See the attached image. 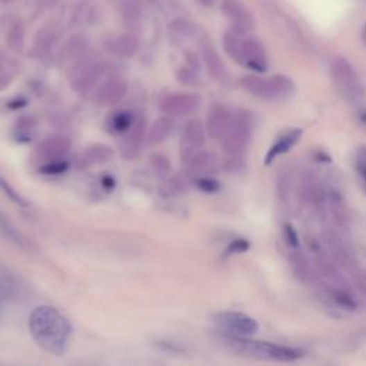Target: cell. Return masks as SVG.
Wrapping results in <instances>:
<instances>
[{
	"label": "cell",
	"instance_id": "1",
	"mask_svg": "<svg viewBox=\"0 0 366 366\" xmlns=\"http://www.w3.org/2000/svg\"><path fill=\"white\" fill-rule=\"evenodd\" d=\"M29 331L37 345L52 355H63L72 336V325L53 306H37L29 316Z\"/></svg>",
	"mask_w": 366,
	"mask_h": 366
},
{
	"label": "cell",
	"instance_id": "2",
	"mask_svg": "<svg viewBox=\"0 0 366 366\" xmlns=\"http://www.w3.org/2000/svg\"><path fill=\"white\" fill-rule=\"evenodd\" d=\"M220 339L229 351L243 358L259 360L295 362L304 356L299 349L266 340H256L252 339L250 336H234L220 333Z\"/></svg>",
	"mask_w": 366,
	"mask_h": 366
},
{
	"label": "cell",
	"instance_id": "3",
	"mask_svg": "<svg viewBox=\"0 0 366 366\" xmlns=\"http://www.w3.org/2000/svg\"><path fill=\"white\" fill-rule=\"evenodd\" d=\"M255 129V116L247 109H239L232 119V125L222 139V149L227 157H242L247 152Z\"/></svg>",
	"mask_w": 366,
	"mask_h": 366
},
{
	"label": "cell",
	"instance_id": "4",
	"mask_svg": "<svg viewBox=\"0 0 366 366\" xmlns=\"http://www.w3.org/2000/svg\"><path fill=\"white\" fill-rule=\"evenodd\" d=\"M331 76L340 94L351 103H359L365 98V87L355 67L345 58L331 62Z\"/></svg>",
	"mask_w": 366,
	"mask_h": 366
},
{
	"label": "cell",
	"instance_id": "5",
	"mask_svg": "<svg viewBox=\"0 0 366 366\" xmlns=\"http://www.w3.org/2000/svg\"><path fill=\"white\" fill-rule=\"evenodd\" d=\"M322 242L329 258L339 266V269L352 273L359 268L355 254L349 247V245L343 241L336 227L325 229L322 234Z\"/></svg>",
	"mask_w": 366,
	"mask_h": 366
},
{
	"label": "cell",
	"instance_id": "6",
	"mask_svg": "<svg viewBox=\"0 0 366 366\" xmlns=\"http://www.w3.org/2000/svg\"><path fill=\"white\" fill-rule=\"evenodd\" d=\"M214 322L223 335L254 336L259 331L258 320L243 312H219L214 316Z\"/></svg>",
	"mask_w": 366,
	"mask_h": 366
},
{
	"label": "cell",
	"instance_id": "7",
	"mask_svg": "<svg viewBox=\"0 0 366 366\" xmlns=\"http://www.w3.org/2000/svg\"><path fill=\"white\" fill-rule=\"evenodd\" d=\"M304 203L313 211L319 219H328L326 216V188L320 185L319 179L312 173L306 172L299 180V188H297Z\"/></svg>",
	"mask_w": 366,
	"mask_h": 366
},
{
	"label": "cell",
	"instance_id": "8",
	"mask_svg": "<svg viewBox=\"0 0 366 366\" xmlns=\"http://www.w3.org/2000/svg\"><path fill=\"white\" fill-rule=\"evenodd\" d=\"M106 66L96 60H79L71 71V85L78 94H87L103 78Z\"/></svg>",
	"mask_w": 366,
	"mask_h": 366
},
{
	"label": "cell",
	"instance_id": "9",
	"mask_svg": "<svg viewBox=\"0 0 366 366\" xmlns=\"http://www.w3.org/2000/svg\"><path fill=\"white\" fill-rule=\"evenodd\" d=\"M236 62L256 73H265L269 67V60L263 44L255 37L242 36Z\"/></svg>",
	"mask_w": 366,
	"mask_h": 366
},
{
	"label": "cell",
	"instance_id": "10",
	"mask_svg": "<svg viewBox=\"0 0 366 366\" xmlns=\"http://www.w3.org/2000/svg\"><path fill=\"white\" fill-rule=\"evenodd\" d=\"M206 128L198 119H191L185 123L180 136V157L185 164L198 150L204 148Z\"/></svg>",
	"mask_w": 366,
	"mask_h": 366
},
{
	"label": "cell",
	"instance_id": "11",
	"mask_svg": "<svg viewBox=\"0 0 366 366\" xmlns=\"http://www.w3.org/2000/svg\"><path fill=\"white\" fill-rule=\"evenodd\" d=\"M128 95V82L119 75H109L95 90L94 102L99 106H112Z\"/></svg>",
	"mask_w": 366,
	"mask_h": 366
},
{
	"label": "cell",
	"instance_id": "12",
	"mask_svg": "<svg viewBox=\"0 0 366 366\" xmlns=\"http://www.w3.org/2000/svg\"><path fill=\"white\" fill-rule=\"evenodd\" d=\"M200 106V96L196 94H172L160 101V110L172 118L193 114Z\"/></svg>",
	"mask_w": 366,
	"mask_h": 366
},
{
	"label": "cell",
	"instance_id": "13",
	"mask_svg": "<svg viewBox=\"0 0 366 366\" xmlns=\"http://www.w3.org/2000/svg\"><path fill=\"white\" fill-rule=\"evenodd\" d=\"M241 87L256 99L272 102V103H279L278 96V89L274 85L273 78H262L259 75H247L241 79Z\"/></svg>",
	"mask_w": 366,
	"mask_h": 366
},
{
	"label": "cell",
	"instance_id": "14",
	"mask_svg": "<svg viewBox=\"0 0 366 366\" xmlns=\"http://www.w3.org/2000/svg\"><path fill=\"white\" fill-rule=\"evenodd\" d=\"M146 119L142 114H137L132 128L122 134V141L119 143L121 155L126 160H134L141 153V145L146 136Z\"/></svg>",
	"mask_w": 366,
	"mask_h": 366
},
{
	"label": "cell",
	"instance_id": "15",
	"mask_svg": "<svg viewBox=\"0 0 366 366\" xmlns=\"http://www.w3.org/2000/svg\"><path fill=\"white\" fill-rule=\"evenodd\" d=\"M222 10L232 23V31L239 35H247L255 26V20L241 0H222Z\"/></svg>",
	"mask_w": 366,
	"mask_h": 366
},
{
	"label": "cell",
	"instance_id": "16",
	"mask_svg": "<svg viewBox=\"0 0 366 366\" xmlns=\"http://www.w3.org/2000/svg\"><path fill=\"white\" fill-rule=\"evenodd\" d=\"M234 114L223 105H214L206 116V133L214 141H222L226 133L231 129Z\"/></svg>",
	"mask_w": 366,
	"mask_h": 366
},
{
	"label": "cell",
	"instance_id": "17",
	"mask_svg": "<svg viewBox=\"0 0 366 366\" xmlns=\"http://www.w3.org/2000/svg\"><path fill=\"white\" fill-rule=\"evenodd\" d=\"M72 149V142L66 136H52L42 141L36 148V156L43 164L66 159Z\"/></svg>",
	"mask_w": 366,
	"mask_h": 366
},
{
	"label": "cell",
	"instance_id": "18",
	"mask_svg": "<svg viewBox=\"0 0 366 366\" xmlns=\"http://www.w3.org/2000/svg\"><path fill=\"white\" fill-rule=\"evenodd\" d=\"M326 216L339 231H348L349 212L345 199L335 188H326Z\"/></svg>",
	"mask_w": 366,
	"mask_h": 366
},
{
	"label": "cell",
	"instance_id": "19",
	"mask_svg": "<svg viewBox=\"0 0 366 366\" xmlns=\"http://www.w3.org/2000/svg\"><path fill=\"white\" fill-rule=\"evenodd\" d=\"M288 258H289V265H290L293 274L301 282L306 285H312L319 281L313 262L309 261V258L306 256V254L301 247L289 249Z\"/></svg>",
	"mask_w": 366,
	"mask_h": 366
},
{
	"label": "cell",
	"instance_id": "20",
	"mask_svg": "<svg viewBox=\"0 0 366 366\" xmlns=\"http://www.w3.org/2000/svg\"><path fill=\"white\" fill-rule=\"evenodd\" d=\"M304 134V130L302 129H289L286 132H284L282 134L278 136L277 142H273V145L269 148L266 156H265V165L269 166L272 165L274 160H277L279 156L290 152V149L299 143L301 137Z\"/></svg>",
	"mask_w": 366,
	"mask_h": 366
},
{
	"label": "cell",
	"instance_id": "21",
	"mask_svg": "<svg viewBox=\"0 0 366 366\" xmlns=\"http://www.w3.org/2000/svg\"><path fill=\"white\" fill-rule=\"evenodd\" d=\"M183 165H185L186 175L189 177L196 179L200 176H206L208 173H212V171H215L218 166V159L212 152L200 149Z\"/></svg>",
	"mask_w": 366,
	"mask_h": 366
},
{
	"label": "cell",
	"instance_id": "22",
	"mask_svg": "<svg viewBox=\"0 0 366 366\" xmlns=\"http://www.w3.org/2000/svg\"><path fill=\"white\" fill-rule=\"evenodd\" d=\"M0 232H2L3 236L9 242H12L15 246H17L19 249L28 252V254L36 252V245L32 242V239L23 234L20 229L9 219V216L5 215L2 211H0Z\"/></svg>",
	"mask_w": 366,
	"mask_h": 366
},
{
	"label": "cell",
	"instance_id": "23",
	"mask_svg": "<svg viewBox=\"0 0 366 366\" xmlns=\"http://www.w3.org/2000/svg\"><path fill=\"white\" fill-rule=\"evenodd\" d=\"M113 157V149L107 145L98 143V145H92L87 149H85L76 159V168L83 171L92 166L102 165L109 162V160Z\"/></svg>",
	"mask_w": 366,
	"mask_h": 366
},
{
	"label": "cell",
	"instance_id": "24",
	"mask_svg": "<svg viewBox=\"0 0 366 366\" xmlns=\"http://www.w3.org/2000/svg\"><path fill=\"white\" fill-rule=\"evenodd\" d=\"M202 59L206 66V71H208L209 76L214 78L219 83H226L229 79L227 69L220 59L219 53L215 51L212 44H203L202 46Z\"/></svg>",
	"mask_w": 366,
	"mask_h": 366
},
{
	"label": "cell",
	"instance_id": "25",
	"mask_svg": "<svg viewBox=\"0 0 366 366\" xmlns=\"http://www.w3.org/2000/svg\"><path fill=\"white\" fill-rule=\"evenodd\" d=\"M175 130V122L172 119V116H168V114H165V116L156 119L150 128L148 129L146 132V136H145V143L148 146H157L160 143L166 142L171 134L173 133Z\"/></svg>",
	"mask_w": 366,
	"mask_h": 366
},
{
	"label": "cell",
	"instance_id": "26",
	"mask_svg": "<svg viewBox=\"0 0 366 366\" xmlns=\"http://www.w3.org/2000/svg\"><path fill=\"white\" fill-rule=\"evenodd\" d=\"M295 175L289 166L279 169V173L277 176V193L285 208H290L295 193Z\"/></svg>",
	"mask_w": 366,
	"mask_h": 366
},
{
	"label": "cell",
	"instance_id": "27",
	"mask_svg": "<svg viewBox=\"0 0 366 366\" xmlns=\"http://www.w3.org/2000/svg\"><path fill=\"white\" fill-rule=\"evenodd\" d=\"M324 290L326 296L333 302L336 306L345 311H356L358 302L355 299V296L351 290V288H342V286H329L324 285Z\"/></svg>",
	"mask_w": 366,
	"mask_h": 366
},
{
	"label": "cell",
	"instance_id": "28",
	"mask_svg": "<svg viewBox=\"0 0 366 366\" xmlns=\"http://www.w3.org/2000/svg\"><path fill=\"white\" fill-rule=\"evenodd\" d=\"M136 116L137 114H134L132 110H126V109L112 112L106 119V126L112 133L123 134L132 128Z\"/></svg>",
	"mask_w": 366,
	"mask_h": 366
},
{
	"label": "cell",
	"instance_id": "29",
	"mask_svg": "<svg viewBox=\"0 0 366 366\" xmlns=\"http://www.w3.org/2000/svg\"><path fill=\"white\" fill-rule=\"evenodd\" d=\"M141 49V40L133 33L119 35L112 43V51L122 58H133Z\"/></svg>",
	"mask_w": 366,
	"mask_h": 366
},
{
	"label": "cell",
	"instance_id": "30",
	"mask_svg": "<svg viewBox=\"0 0 366 366\" xmlns=\"http://www.w3.org/2000/svg\"><path fill=\"white\" fill-rule=\"evenodd\" d=\"M188 191V179L183 176H168L159 186V193L164 198H175Z\"/></svg>",
	"mask_w": 366,
	"mask_h": 366
},
{
	"label": "cell",
	"instance_id": "31",
	"mask_svg": "<svg viewBox=\"0 0 366 366\" xmlns=\"http://www.w3.org/2000/svg\"><path fill=\"white\" fill-rule=\"evenodd\" d=\"M25 39H26V28H25V23L23 20H16L13 25L10 26L9 32H8V46L9 49L20 53L25 49Z\"/></svg>",
	"mask_w": 366,
	"mask_h": 366
},
{
	"label": "cell",
	"instance_id": "32",
	"mask_svg": "<svg viewBox=\"0 0 366 366\" xmlns=\"http://www.w3.org/2000/svg\"><path fill=\"white\" fill-rule=\"evenodd\" d=\"M59 35L53 28H42L35 36V49L37 52H49L58 43Z\"/></svg>",
	"mask_w": 366,
	"mask_h": 366
},
{
	"label": "cell",
	"instance_id": "33",
	"mask_svg": "<svg viewBox=\"0 0 366 366\" xmlns=\"http://www.w3.org/2000/svg\"><path fill=\"white\" fill-rule=\"evenodd\" d=\"M149 166L153 171V173L159 177H168L172 172V164L166 155L164 153H152L149 156Z\"/></svg>",
	"mask_w": 366,
	"mask_h": 366
},
{
	"label": "cell",
	"instance_id": "34",
	"mask_svg": "<svg viewBox=\"0 0 366 366\" xmlns=\"http://www.w3.org/2000/svg\"><path fill=\"white\" fill-rule=\"evenodd\" d=\"M36 129V119L32 116H23L15 125V136L19 142L32 141L33 132Z\"/></svg>",
	"mask_w": 366,
	"mask_h": 366
},
{
	"label": "cell",
	"instance_id": "35",
	"mask_svg": "<svg viewBox=\"0 0 366 366\" xmlns=\"http://www.w3.org/2000/svg\"><path fill=\"white\" fill-rule=\"evenodd\" d=\"M86 48H87V39L82 35H76L66 43L64 49L62 51V56L64 59H76L85 52Z\"/></svg>",
	"mask_w": 366,
	"mask_h": 366
},
{
	"label": "cell",
	"instance_id": "36",
	"mask_svg": "<svg viewBox=\"0 0 366 366\" xmlns=\"http://www.w3.org/2000/svg\"><path fill=\"white\" fill-rule=\"evenodd\" d=\"M119 10L129 25H133L141 17V0H119Z\"/></svg>",
	"mask_w": 366,
	"mask_h": 366
},
{
	"label": "cell",
	"instance_id": "37",
	"mask_svg": "<svg viewBox=\"0 0 366 366\" xmlns=\"http://www.w3.org/2000/svg\"><path fill=\"white\" fill-rule=\"evenodd\" d=\"M71 168V162L66 159L62 160H53V162H46L39 168V172L43 175H52V176H58V175H63L69 171Z\"/></svg>",
	"mask_w": 366,
	"mask_h": 366
},
{
	"label": "cell",
	"instance_id": "38",
	"mask_svg": "<svg viewBox=\"0 0 366 366\" xmlns=\"http://www.w3.org/2000/svg\"><path fill=\"white\" fill-rule=\"evenodd\" d=\"M0 189H2L3 191V193L15 203V204H17V206H20V208H29V202H28V199H25V198H23L12 185H10V183L5 179V177H2V176H0Z\"/></svg>",
	"mask_w": 366,
	"mask_h": 366
},
{
	"label": "cell",
	"instance_id": "39",
	"mask_svg": "<svg viewBox=\"0 0 366 366\" xmlns=\"http://www.w3.org/2000/svg\"><path fill=\"white\" fill-rule=\"evenodd\" d=\"M176 78L182 85H185V86L199 85V72L188 64H183L182 67H179Z\"/></svg>",
	"mask_w": 366,
	"mask_h": 366
},
{
	"label": "cell",
	"instance_id": "40",
	"mask_svg": "<svg viewBox=\"0 0 366 366\" xmlns=\"http://www.w3.org/2000/svg\"><path fill=\"white\" fill-rule=\"evenodd\" d=\"M171 31L182 37H189L195 33V26L186 19H175L171 23Z\"/></svg>",
	"mask_w": 366,
	"mask_h": 366
},
{
	"label": "cell",
	"instance_id": "41",
	"mask_svg": "<svg viewBox=\"0 0 366 366\" xmlns=\"http://www.w3.org/2000/svg\"><path fill=\"white\" fill-rule=\"evenodd\" d=\"M196 188L202 191L203 193L212 195L220 191V183L211 176H200V177H196Z\"/></svg>",
	"mask_w": 366,
	"mask_h": 366
},
{
	"label": "cell",
	"instance_id": "42",
	"mask_svg": "<svg viewBox=\"0 0 366 366\" xmlns=\"http://www.w3.org/2000/svg\"><path fill=\"white\" fill-rule=\"evenodd\" d=\"M355 169L362 180V185L366 191V145L360 146L358 150H356V155H355Z\"/></svg>",
	"mask_w": 366,
	"mask_h": 366
},
{
	"label": "cell",
	"instance_id": "43",
	"mask_svg": "<svg viewBox=\"0 0 366 366\" xmlns=\"http://www.w3.org/2000/svg\"><path fill=\"white\" fill-rule=\"evenodd\" d=\"M250 247V243L247 239L243 238H238L234 239L231 243H229L225 249V255L226 256H232V255H239V254H245Z\"/></svg>",
	"mask_w": 366,
	"mask_h": 366
},
{
	"label": "cell",
	"instance_id": "44",
	"mask_svg": "<svg viewBox=\"0 0 366 366\" xmlns=\"http://www.w3.org/2000/svg\"><path fill=\"white\" fill-rule=\"evenodd\" d=\"M282 234H284L285 243L288 245V247H289V249H293V247H301V245H299V236H297V232H296V229L293 227V225H290L289 222L284 223Z\"/></svg>",
	"mask_w": 366,
	"mask_h": 366
},
{
	"label": "cell",
	"instance_id": "45",
	"mask_svg": "<svg viewBox=\"0 0 366 366\" xmlns=\"http://www.w3.org/2000/svg\"><path fill=\"white\" fill-rule=\"evenodd\" d=\"M351 274H352V279H354L355 288L358 289V292L366 299V269L358 268Z\"/></svg>",
	"mask_w": 366,
	"mask_h": 366
},
{
	"label": "cell",
	"instance_id": "46",
	"mask_svg": "<svg viewBox=\"0 0 366 366\" xmlns=\"http://www.w3.org/2000/svg\"><path fill=\"white\" fill-rule=\"evenodd\" d=\"M185 64H188V66H191L192 69H195V71H200V59H199V56L195 53V52H192V51H186L185 52Z\"/></svg>",
	"mask_w": 366,
	"mask_h": 366
},
{
	"label": "cell",
	"instance_id": "47",
	"mask_svg": "<svg viewBox=\"0 0 366 366\" xmlns=\"http://www.w3.org/2000/svg\"><path fill=\"white\" fill-rule=\"evenodd\" d=\"M8 290H9V286L5 281V278L2 277V273H0V319H2V316H3V301L8 295Z\"/></svg>",
	"mask_w": 366,
	"mask_h": 366
},
{
	"label": "cell",
	"instance_id": "48",
	"mask_svg": "<svg viewBox=\"0 0 366 366\" xmlns=\"http://www.w3.org/2000/svg\"><path fill=\"white\" fill-rule=\"evenodd\" d=\"M101 182H102V186H103L105 189H109V191L113 189V188H114V183H116V182H114V179H113L112 176H107V175L103 176Z\"/></svg>",
	"mask_w": 366,
	"mask_h": 366
},
{
	"label": "cell",
	"instance_id": "49",
	"mask_svg": "<svg viewBox=\"0 0 366 366\" xmlns=\"http://www.w3.org/2000/svg\"><path fill=\"white\" fill-rule=\"evenodd\" d=\"M26 105H28V101L26 99H15V101H10L8 106L10 109H20V107L26 106Z\"/></svg>",
	"mask_w": 366,
	"mask_h": 366
},
{
	"label": "cell",
	"instance_id": "50",
	"mask_svg": "<svg viewBox=\"0 0 366 366\" xmlns=\"http://www.w3.org/2000/svg\"><path fill=\"white\" fill-rule=\"evenodd\" d=\"M196 2L200 3V5H203V6H206V8H211V6L215 5L216 0H196Z\"/></svg>",
	"mask_w": 366,
	"mask_h": 366
},
{
	"label": "cell",
	"instance_id": "51",
	"mask_svg": "<svg viewBox=\"0 0 366 366\" xmlns=\"http://www.w3.org/2000/svg\"><path fill=\"white\" fill-rule=\"evenodd\" d=\"M360 39H362L363 44H366V23H365L363 28H362V32H360Z\"/></svg>",
	"mask_w": 366,
	"mask_h": 366
},
{
	"label": "cell",
	"instance_id": "52",
	"mask_svg": "<svg viewBox=\"0 0 366 366\" xmlns=\"http://www.w3.org/2000/svg\"><path fill=\"white\" fill-rule=\"evenodd\" d=\"M359 119H360V122H362L363 125H366V109L360 112V114H359Z\"/></svg>",
	"mask_w": 366,
	"mask_h": 366
},
{
	"label": "cell",
	"instance_id": "53",
	"mask_svg": "<svg viewBox=\"0 0 366 366\" xmlns=\"http://www.w3.org/2000/svg\"><path fill=\"white\" fill-rule=\"evenodd\" d=\"M3 2H10V0H3Z\"/></svg>",
	"mask_w": 366,
	"mask_h": 366
}]
</instances>
